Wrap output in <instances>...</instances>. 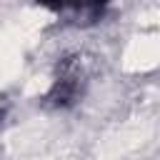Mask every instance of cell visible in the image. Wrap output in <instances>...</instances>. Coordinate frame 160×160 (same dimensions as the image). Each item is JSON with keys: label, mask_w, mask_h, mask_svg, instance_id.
I'll return each mask as SVG.
<instances>
[{"label": "cell", "mask_w": 160, "mask_h": 160, "mask_svg": "<svg viewBox=\"0 0 160 160\" xmlns=\"http://www.w3.org/2000/svg\"><path fill=\"white\" fill-rule=\"evenodd\" d=\"M80 95H82V72H80L78 65L70 62V65H65V68L60 70V75L55 78L48 100H50L55 108H68V105H72Z\"/></svg>", "instance_id": "obj_1"}]
</instances>
